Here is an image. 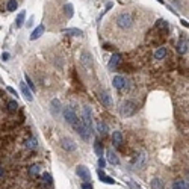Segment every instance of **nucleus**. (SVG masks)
Masks as SVG:
<instances>
[{"label": "nucleus", "mask_w": 189, "mask_h": 189, "mask_svg": "<svg viewBox=\"0 0 189 189\" xmlns=\"http://www.w3.org/2000/svg\"><path fill=\"white\" fill-rule=\"evenodd\" d=\"M112 85L115 89H123V88H126L127 85V80L123 77V76H115V77L112 79Z\"/></svg>", "instance_id": "1a4fd4ad"}, {"label": "nucleus", "mask_w": 189, "mask_h": 189, "mask_svg": "<svg viewBox=\"0 0 189 189\" xmlns=\"http://www.w3.org/2000/svg\"><path fill=\"white\" fill-rule=\"evenodd\" d=\"M6 91H8V92H11L12 95H15V97H17V91H15L14 88H11V86H8V88H6Z\"/></svg>", "instance_id": "72a5a7b5"}, {"label": "nucleus", "mask_w": 189, "mask_h": 189, "mask_svg": "<svg viewBox=\"0 0 189 189\" xmlns=\"http://www.w3.org/2000/svg\"><path fill=\"white\" fill-rule=\"evenodd\" d=\"M24 82H26L27 86H29V88H30L32 91H35V89H36V88H35V85H34V82H32V79L29 77L27 74H24Z\"/></svg>", "instance_id": "c756f323"}, {"label": "nucleus", "mask_w": 189, "mask_h": 189, "mask_svg": "<svg viewBox=\"0 0 189 189\" xmlns=\"http://www.w3.org/2000/svg\"><path fill=\"white\" fill-rule=\"evenodd\" d=\"M123 141H124V139H123V133H121V132H113V133H112V144L115 147L120 148V147L123 145Z\"/></svg>", "instance_id": "9b49d317"}, {"label": "nucleus", "mask_w": 189, "mask_h": 189, "mask_svg": "<svg viewBox=\"0 0 189 189\" xmlns=\"http://www.w3.org/2000/svg\"><path fill=\"white\" fill-rule=\"evenodd\" d=\"M106 157H108V162L111 163V165H113V166H117V165L120 163V159L117 157L115 151H112V150H108V151H106Z\"/></svg>", "instance_id": "f8f14e48"}, {"label": "nucleus", "mask_w": 189, "mask_h": 189, "mask_svg": "<svg viewBox=\"0 0 189 189\" xmlns=\"http://www.w3.org/2000/svg\"><path fill=\"white\" fill-rule=\"evenodd\" d=\"M62 113H64V118H65V121H67L68 124H71V126H74L76 123H79V121H80V118L76 115V111H74L71 106L64 108V109H62Z\"/></svg>", "instance_id": "7ed1b4c3"}, {"label": "nucleus", "mask_w": 189, "mask_h": 189, "mask_svg": "<svg viewBox=\"0 0 189 189\" xmlns=\"http://www.w3.org/2000/svg\"><path fill=\"white\" fill-rule=\"evenodd\" d=\"M24 17H26V11H21V12H18L17 18H15V26H17V27H21V26H23Z\"/></svg>", "instance_id": "aec40b11"}, {"label": "nucleus", "mask_w": 189, "mask_h": 189, "mask_svg": "<svg viewBox=\"0 0 189 189\" xmlns=\"http://www.w3.org/2000/svg\"><path fill=\"white\" fill-rule=\"evenodd\" d=\"M60 147H62L65 151H74V150H76V142H74L73 139H70V138H64V139L60 141Z\"/></svg>", "instance_id": "0eeeda50"}, {"label": "nucleus", "mask_w": 189, "mask_h": 189, "mask_svg": "<svg viewBox=\"0 0 189 189\" xmlns=\"http://www.w3.org/2000/svg\"><path fill=\"white\" fill-rule=\"evenodd\" d=\"M44 30H45V27H44V24H39V26L36 27V29H35L34 32L30 34V39H32V41H35V39H38V38H39V36H41V35L44 34Z\"/></svg>", "instance_id": "2eb2a0df"}, {"label": "nucleus", "mask_w": 189, "mask_h": 189, "mask_svg": "<svg viewBox=\"0 0 189 189\" xmlns=\"http://www.w3.org/2000/svg\"><path fill=\"white\" fill-rule=\"evenodd\" d=\"M104 165H106V160H104L103 157H98V166H100V168H104Z\"/></svg>", "instance_id": "473e14b6"}, {"label": "nucleus", "mask_w": 189, "mask_h": 189, "mask_svg": "<svg viewBox=\"0 0 189 189\" xmlns=\"http://www.w3.org/2000/svg\"><path fill=\"white\" fill-rule=\"evenodd\" d=\"M82 121L86 124V127L92 132V115H91V109L85 106L83 108V115H82Z\"/></svg>", "instance_id": "20e7f679"}, {"label": "nucleus", "mask_w": 189, "mask_h": 189, "mask_svg": "<svg viewBox=\"0 0 189 189\" xmlns=\"http://www.w3.org/2000/svg\"><path fill=\"white\" fill-rule=\"evenodd\" d=\"M117 24H118L120 29L127 30V29H130V27L133 26V18H132V15H130L129 12H121L117 17Z\"/></svg>", "instance_id": "f257e3e1"}, {"label": "nucleus", "mask_w": 189, "mask_h": 189, "mask_svg": "<svg viewBox=\"0 0 189 189\" xmlns=\"http://www.w3.org/2000/svg\"><path fill=\"white\" fill-rule=\"evenodd\" d=\"M172 189H189V183L185 180H176L172 183Z\"/></svg>", "instance_id": "a211bd4d"}, {"label": "nucleus", "mask_w": 189, "mask_h": 189, "mask_svg": "<svg viewBox=\"0 0 189 189\" xmlns=\"http://www.w3.org/2000/svg\"><path fill=\"white\" fill-rule=\"evenodd\" d=\"M166 56V49L165 47H159V49H156V52H155V58L157 60H160L163 59Z\"/></svg>", "instance_id": "6ab92c4d"}, {"label": "nucleus", "mask_w": 189, "mask_h": 189, "mask_svg": "<svg viewBox=\"0 0 189 189\" xmlns=\"http://www.w3.org/2000/svg\"><path fill=\"white\" fill-rule=\"evenodd\" d=\"M52 109H53V113H55V115H58V113L60 112L62 106H60V103H59V100H58V98H55V100L52 102Z\"/></svg>", "instance_id": "b1692460"}, {"label": "nucleus", "mask_w": 189, "mask_h": 189, "mask_svg": "<svg viewBox=\"0 0 189 189\" xmlns=\"http://www.w3.org/2000/svg\"><path fill=\"white\" fill-rule=\"evenodd\" d=\"M95 153L98 155V157H102V153H103V147H102V144L98 142V141H95Z\"/></svg>", "instance_id": "c85d7f7f"}, {"label": "nucleus", "mask_w": 189, "mask_h": 189, "mask_svg": "<svg viewBox=\"0 0 189 189\" xmlns=\"http://www.w3.org/2000/svg\"><path fill=\"white\" fill-rule=\"evenodd\" d=\"M121 59H123V56H121L120 53H113L111 60H109V68H115V67L121 62Z\"/></svg>", "instance_id": "4468645a"}, {"label": "nucleus", "mask_w": 189, "mask_h": 189, "mask_svg": "<svg viewBox=\"0 0 189 189\" xmlns=\"http://www.w3.org/2000/svg\"><path fill=\"white\" fill-rule=\"evenodd\" d=\"M29 172H30L32 176L38 174V172H39V165H38V163H34V165H30V166H29Z\"/></svg>", "instance_id": "cd10ccee"}, {"label": "nucleus", "mask_w": 189, "mask_h": 189, "mask_svg": "<svg viewBox=\"0 0 189 189\" xmlns=\"http://www.w3.org/2000/svg\"><path fill=\"white\" fill-rule=\"evenodd\" d=\"M43 179L44 180H45V183H52V176H50V174H49V172H44L43 174Z\"/></svg>", "instance_id": "7c9ffc66"}, {"label": "nucleus", "mask_w": 189, "mask_h": 189, "mask_svg": "<svg viewBox=\"0 0 189 189\" xmlns=\"http://www.w3.org/2000/svg\"><path fill=\"white\" fill-rule=\"evenodd\" d=\"M97 174H98V177H100V180H102V181H104V183H108V185H113V183H115V180H113L112 177H108V176L104 174L103 168H102V170H98V171H97Z\"/></svg>", "instance_id": "f3484780"}, {"label": "nucleus", "mask_w": 189, "mask_h": 189, "mask_svg": "<svg viewBox=\"0 0 189 189\" xmlns=\"http://www.w3.org/2000/svg\"><path fill=\"white\" fill-rule=\"evenodd\" d=\"M156 27L159 29L160 35H168L170 26H168V21H166V20H157V21H156Z\"/></svg>", "instance_id": "9d476101"}, {"label": "nucleus", "mask_w": 189, "mask_h": 189, "mask_svg": "<svg viewBox=\"0 0 189 189\" xmlns=\"http://www.w3.org/2000/svg\"><path fill=\"white\" fill-rule=\"evenodd\" d=\"M156 2H159V3H162V5H165V2H163V0H156Z\"/></svg>", "instance_id": "58836bf2"}, {"label": "nucleus", "mask_w": 189, "mask_h": 189, "mask_svg": "<svg viewBox=\"0 0 189 189\" xmlns=\"http://www.w3.org/2000/svg\"><path fill=\"white\" fill-rule=\"evenodd\" d=\"M17 109H18V103L15 100H11L8 103V111L11 112V113H14V112H17Z\"/></svg>", "instance_id": "a878e982"}, {"label": "nucleus", "mask_w": 189, "mask_h": 189, "mask_svg": "<svg viewBox=\"0 0 189 189\" xmlns=\"http://www.w3.org/2000/svg\"><path fill=\"white\" fill-rule=\"evenodd\" d=\"M103 49H104V50H109V52H113V50H115V49H113V45H111V44H108V43L103 44Z\"/></svg>", "instance_id": "2f4dec72"}, {"label": "nucleus", "mask_w": 189, "mask_h": 189, "mask_svg": "<svg viewBox=\"0 0 189 189\" xmlns=\"http://www.w3.org/2000/svg\"><path fill=\"white\" fill-rule=\"evenodd\" d=\"M20 89H21V92H23V95H24V98H26L27 102H32V100H34V94H32L34 91L27 86L26 82H21V83H20Z\"/></svg>", "instance_id": "423d86ee"}, {"label": "nucleus", "mask_w": 189, "mask_h": 189, "mask_svg": "<svg viewBox=\"0 0 189 189\" xmlns=\"http://www.w3.org/2000/svg\"><path fill=\"white\" fill-rule=\"evenodd\" d=\"M98 102L103 104L104 108H112V104H113L112 103V97L106 91H100L98 92Z\"/></svg>", "instance_id": "39448f33"}, {"label": "nucleus", "mask_w": 189, "mask_h": 189, "mask_svg": "<svg viewBox=\"0 0 189 189\" xmlns=\"http://www.w3.org/2000/svg\"><path fill=\"white\" fill-rule=\"evenodd\" d=\"M177 52L180 53V55H183V53H186L188 52V47H189V43H188V39H185V38H181L180 41L177 43Z\"/></svg>", "instance_id": "ddd939ff"}, {"label": "nucleus", "mask_w": 189, "mask_h": 189, "mask_svg": "<svg viewBox=\"0 0 189 189\" xmlns=\"http://www.w3.org/2000/svg\"><path fill=\"white\" fill-rule=\"evenodd\" d=\"M180 23H181V24H183L185 27H188V29H189V23L186 21V20H180Z\"/></svg>", "instance_id": "e433bc0d"}, {"label": "nucleus", "mask_w": 189, "mask_h": 189, "mask_svg": "<svg viewBox=\"0 0 189 189\" xmlns=\"http://www.w3.org/2000/svg\"><path fill=\"white\" fill-rule=\"evenodd\" d=\"M188 179H189V172H188Z\"/></svg>", "instance_id": "ea45409f"}, {"label": "nucleus", "mask_w": 189, "mask_h": 189, "mask_svg": "<svg viewBox=\"0 0 189 189\" xmlns=\"http://www.w3.org/2000/svg\"><path fill=\"white\" fill-rule=\"evenodd\" d=\"M95 127H97V130H98V132H100V133H108V126H106V124H104L103 121H98V123H97V126H95Z\"/></svg>", "instance_id": "393cba45"}, {"label": "nucleus", "mask_w": 189, "mask_h": 189, "mask_svg": "<svg viewBox=\"0 0 189 189\" xmlns=\"http://www.w3.org/2000/svg\"><path fill=\"white\" fill-rule=\"evenodd\" d=\"M76 174H77L82 180H85V181H89V179H91L88 168H86V166H83V165H79L77 168H76Z\"/></svg>", "instance_id": "6e6552de"}, {"label": "nucleus", "mask_w": 189, "mask_h": 189, "mask_svg": "<svg viewBox=\"0 0 189 189\" xmlns=\"http://www.w3.org/2000/svg\"><path fill=\"white\" fill-rule=\"evenodd\" d=\"M32 23H34V17H30V18H29V21H27V27H30V26H32Z\"/></svg>", "instance_id": "4c0bfd02"}, {"label": "nucleus", "mask_w": 189, "mask_h": 189, "mask_svg": "<svg viewBox=\"0 0 189 189\" xmlns=\"http://www.w3.org/2000/svg\"><path fill=\"white\" fill-rule=\"evenodd\" d=\"M24 145H26V148H35V147L38 145V142H36L35 138H30V139H27L26 142H24Z\"/></svg>", "instance_id": "bb28decb"}, {"label": "nucleus", "mask_w": 189, "mask_h": 189, "mask_svg": "<svg viewBox=\"0 0 189 189\" xmlns=\"http://www.w3.org/2000/svg\"><path fill=\"white\" fill-rule=\"evenodd\" d=\"M64 12H65V17H67V18H71V17H73V12H74V8H73V5H71V3H67V5H64Z\"/></svg>", "instance_id": "412c9836"}, {"label": "nucleus", "mask_w": 189, "mask_h": 189, "mask_svg": "<svg viewBox=\"0 0 189 189\" xmlns=\"http://www.w3.org/2000/svg\"><path fill=\"white\" fill-rule=\"evenodd\" d=\"M135 112H136V104L133 103V102H130V100H126V102H123L120 106V113L121 117H124V118H127V117H132V115H135Z\"/></svg>", "instance_id": "f03ea898"}, {"label": "nucleus", "mask_w": 189, "mask_h": 189, "mask_svg": "<svg viewBox=\"0 0 189 189\" xmlns=\"http://www.w3.org/2000/svg\"><path fill=\"white\" fill-rule=\"evenodd\" d=\"M18 8V2L17 0H8V3H6V9H8L9 12H15V9Z\"/></svg>", "instance_id": "5701e85b"}, {"label": "nucleus", "mask_w": 189, "mask_h": 189, "mask_svg": "<svg viewBox=\"0 0 189 189\" xmlns=\"http://www.w3.org/2000/svg\"><path fill=\"white\" fill-rule=\"evenodd\" d=\"M62 34L64 35H71V36H82L83 32H82L80 29H77V27H71V29H64Z\"/></svg>", "instance_id": "dca6fc26"}, {"label": "nucleus", "mask_w": 189, "mask_h": 189, "mask_svg": "<svg viewBox=\"0 0 189 189\" xmlns=\"http://www.w3.org/2000/svg\"><path fill=\"white\" fill-rule=\"evenodd\" d=\"M82 189H92V185H91V183H83V185H82Z\"/></svg>", "instance_id": "c9c22d12"}, {"label": "nucleus", "mask_w": 189, "mask_h": 189, "mask_svg": "<svg viewBox=\"0 0 189 189\" xmlns=\"http://www.w3.org/2000/svg\"><path fill=\"white\" fill-rule=\"evenodd\" d=\"M150 186L151 189H163V181L160 179H153L150 181Z\"/></svg>", "instance_id": "4be33fe9"}, {"label": "nucleus", "mask_w": 189, "mask_h": 189, "mask_svg": "<svg viewBox=\"0 0 189 189\" xmlns=\"http://www.w3.org/2000/svg\"><path fill=\"white\" fill-rule=\"evenodd\" d=\"M8 59H9V53L8 52L2 53V60H8Z\"/></svg>", "instance_id": "f704fd0d"}]
</instances>
